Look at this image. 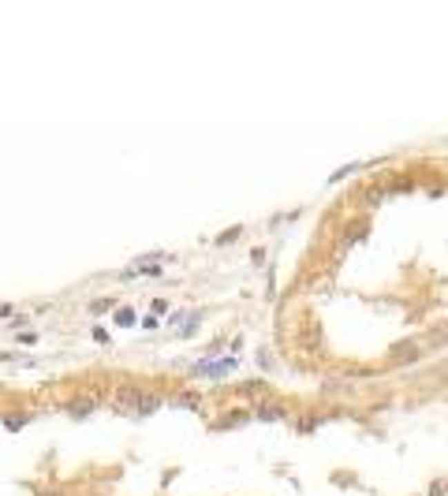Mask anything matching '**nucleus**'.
Returning a JSON list of instances; mask_svg holds the SVG:
<instances>
[{
  "instance_id": "1",
  "label": "nucleus",
  "mask_w": 448,
  "mask_h": 496,
  "mask_svg": "<svg viewBox=\"0 0 448 496\" xmlns=\"http://www.w3.org/2000/svg\"><path fill=\"white\" fill-rule=\"evenodd\" d=\"M124 407H131L135 410V415H150V410H157L161 407V396H157V392H139V388H135V392H124Z\"/></svg>"
},
{
  "instance_id": "2",
  "label": "nucleus",
  "mask_w": 448,
  "mask_h": 496,
  "mask_svg": "<svg viewBox=\"0 0 448 496\" xmlns=\"http://www.w3.org/2000/svg\"><path fill=\"white\" fill-rule=\"evenodd\" d=\"M97 407V403L94 399H75V403H68V410H71V415H75V418H82V415H90V410H94Z\"/></svg>"
},
{
  "instance_id": "3",
  "label": "nucleus",
  "mask_w": 448,
  "mask_h": 496,
  "mask_svg": "<svg viewBox=\"0 0 448 496\" xmlns=\"http://www.w3.org/2000/svg\"><path fill=\"white\" fill-rule=\"evenodd\" d=\"M116 321H120V325H127V321H135V314H131V310H120V314H116Z\"/></svg>"
}]
</instances>
